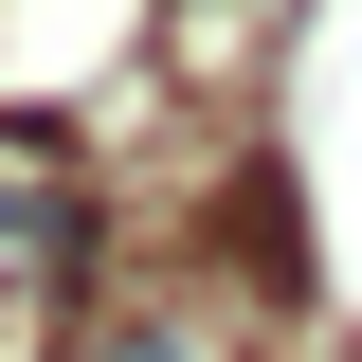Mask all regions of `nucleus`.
Masks as SVG:
<instances>
[{
	"label": "nucleus",
	"instance_id": "obj_1",
	"mask_svg": "<svg viewBox=\"0 0 362 362\" xmlns=\"http://www.w3.org/2000/svg\"><path fill=\"white\" fill-rule=\"evenodd\" d=\"M90 362H199V344H181V326H109Z\"/></svg>",
	"mask_w": 362,
	"mask_h": 362
}]
</instances>
